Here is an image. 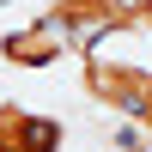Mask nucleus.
<instances>
[{"mask_svg": "<svg viewBox=\"0 0 152 152\" xmlns=\"http://www.w3.org/2000/svg\"><path fill=\"white\" fill-rule=\"evenodd\" d=\"M79 91L91 97V104H104L110 116L140 122L146 91H152V67H140V61H116V55H104V49H85V55H79Z\"/></svg>", "mask_w": 152, "mask_h": 152, "instance_id": "f257e3e1", "label": "nucleus"}, {"mask_svg": "<svg viewBox=\"0 0 152 152\" xmlns=\"http://www.w3.org/2000/svg\"><path fill=\"white\" fill-rule=\"evenodd\" d=\"M128 6L134 0H49L43 18L73 43V55H85V49H104V37L128 31Z\"/></svg>", "mask_w": 152, "mask_h": 152, "instance_id": "f03ea898", "label": "nucleus"}, {"mask_svg": "<svg viewBox=\"0 0 152 152\" xmlns=\"http://www.w3.org/2000/svg\"><path fill=\"white\" fill-rule=\"evenodd\" d=\"M73 55V43L55 31L49 18H31V24H12V31H0V61L18 73H43V67H61V61Z\"/></svg>", "mask_w": 152, "mask_h": 152, "instance_id": "7ed1b4c3", "label": "nucleus"}, {"mask_svg": "<svg viewBox=\"0 0 152 152\" xmlns=\"http://www.w3.org/2000/svg\"><path fill=\"white\" fill-rule=\"evenodd\" d=\"M61 146H67V128L49 110L0 104V152H61Z\"/></svg>", "mask_w": 152, "mask_h": 152, "instance_id": "20e7f679", "label": "nucleus"}, {"mask_svg": "<svg viewBox=\"0 0 152 152\" xmlns=\"http://www.w3.org/2000/svg\"><path fill=\"white\" fill-rule=\"evenodd\" d=\"M146 140H152L146 128H128V122L116 128V152H146Z\"/></svg>", "mask_w": 152, "mask_h": 152, "instance_id": "39448f33", "label": "nucleus"}, {"mask_svg": "<svg viewBox=\"0 0 152 152\" xmlns=\"http://www.w3.org/2000/svg\"><path fill=\"white\" fill-rule=\"evenodd\" d=\"M134 128H146V134H152V91H146V110H140V122H134Z\"/></svg>", "mask_w": 152, "mask_h": 152, "instance_id": "423d86ee", "label": "nucleus"}]
</instances>
